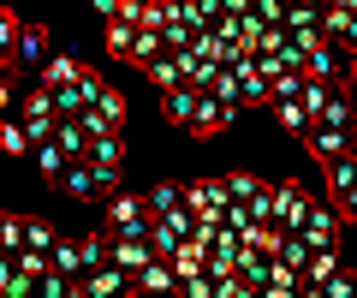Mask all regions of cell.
<instances>
[{"label": "cell", "mask_w": 357, "mask_h": 298, "mask_svg": "<svg viewBox=\"0 0 357 298\" xmlns=\"http://www.w3.org/2000/svg\"><path fill=\"white\" fill-rule=\"evenodd\" d=\"M107 239H149V209H143L137 191L107 197Z\"/></svg>", "instance_id": "obj_1"}, {"label": "cell", "mask_w": 357, "mask_h": 298, "mask_svg": "<svg viewBox=\"0 0 357 298\" xmlns=\"http://www.w3.org/2000/svg\"><path fill=\"white\" fill-rule=\"evenodd\" d=\"M268 203H274V215H268L274 227H286V233H304L310 203H316V197H310L298 179H286V185H268Z\"/></svg>", "instance_id": "obj_2"}, {"label": "cell", "mask_w": 357, "mask_h": 298, "mask_svg": "<svg viewBox=\"0 0 357 298\" xmlns=\"http://www.w3.org/2000/svg\"><path fill=\"white\" fill-rule=\"evenodd\" d=\"M340 233H345V221H340V209L328 203V197H316V203H310V221H304V245L310 251H340Z\"/></svg>", "instance_id": "obj_3"}, {"label": "cell", "mask_w": 357, "mask_h": 298, "mask_svg": "<svg viewBox=\"0 0 357 298\" xmlns=\"http://www.w3.org/2000/svg\"><path fill=\"white\" fill-rule=\"evenodd\" d=\"M18 126H24V137H30V149H36V143H48L54 137V119H60V114H54V102H48V90H30L24 96V102H18Z\"/></svg>", "instance_id": "obj_4"}, {"label": "cell", "mask_w": 357, "mask_h": 298, "mask_svg": "<svg viewBox=\"0 0 357 298\" xmlns=\"http://www.w3.org/2000/svg\"><path fill=\"white\" fill-rule=\"evenodd\" d=\"M232 119H238L232 107H220L208 90H197V102H191V119H185V126H191V137H220V131H227Z\"/></svg>", "instance_id": "obj_5"}, {"label": "cell", "mask_w": 357, "mask_h": 298, "mask_svg": "<svg viewBox=\"0 0 357 298\" xmlns=\"http://www.w3.org/2000/svg\"><path fill=\"white\" fill-rule=\"evenodd\" d=\"M340 78H345L340 42H316V48L304 54V84H340Z\"/></svg>", "instance_id": "obj_6"}, {"label": "cell", "mask_w": 357, "mask_h": 298, "mask_svg": "<svg viewBox=\"0 0 357 298\" xmlns=\"http://www.w3.org/2000/svg\"><path fill=\"white\" fill-rule=\"evenodd\" d=\"M185 209H191L197 221H220V209H227V185H220V179H191V185H185Z\"/></svg>", "instance_id": "obj_7"}, {"label": "cell", "mask_w": 357, "mask_h": 298, "mask_svg": "<svg viewBox=\"0 0 357 298\" xmlns=\"http://www.w3.org/2000/svg\"><path fill=\"white\" fill-rule=\"evenodd\" d=\"M84 161H89L96 173H119V161H126V143H119V131H89Z\"/></svg>", "instance_id": "obj_8"}, {"label": "cell", "mask_w": 357, "mask_h": 298, "mask_svg": "<svg viewBox=\"0 0 357 298\" xmlns=\"http://www.w3.org/2000/svg\"><path fill=\"white\" fill-rule=\"evenodd\" d=\"M48 269L60 274V281H84V239H54L48 245Z\"/></svg>", "instance_id": "obj_9"}, {"label": "cell", "mask_w": 357, "mask_h": 298, "mask_svg": "<svg viewBox=\"0 0 357 298\" xmlns=\"http://www.w3.org/2000/svg\"><path fill=\"white\" fill-rule=\"evenodd\" d=\"M77 286H84V298H126L131 292V274H119L114 262H107V269H89Z\"/></svg>", "instance_id": "obj_10"}, {"label": "cell", "mask_w": 357, "mask_h": 298, "mask_svg": "<svg viewBox=\"0 0 357 298\" xmlns=\"http://www.w3.org/2000/svg\"><path fill=\"white\" fill-rule=\"evenodd\" d=\"M131 292L137 298H167V292H178V281H173V269H167V262H143L137 269V281H131Z\"/></svg>", "instance_id": "obj_11"}, {"label": "cell", "mask_w": 357, "mask_h": 298, "mask_svg": "<svg viewBox=\"0 0 357 298\" xmlns=\"http://www.w3.org/2000/svg\"><path fill=\"white\" fill-rule=\"evenodd\" d=\"M77 72H84V60L77 54H54V60L36 66V90H60V84H77Z\"/></svg>", "instance_id": "obj_12"}, {"label": "cell", "mask_w": 357, "mask_h": 298, "mask_svg": "<svg viewBox=\"0 0 357 298\" xmlns=\"http://www.w3.org/2000/svg\"><path fill=\"white\" fill-rule=\"evenodd\" d=\"M345 143H351V137H345V131H333V126H310V131H304V149L321 161V167L345 156Z\"/></svg>", "instance_id": "obj_13"}, {"label": "cell", "mask_w": 357, "mask_h": 298, "mask_svg": "<svg viewBox=\"0 0 357 298\" xmlns=\"http://www.w3.org/2000/svg\"><path fill=\"white\" fill-rule=\"evenodd\" d=\"M203 257H208V239H178V251L167 257L173 281H191V274H203Z\"/></svg>", "instance_id": "obj_14"}, {"label": "cell", "mask_w": 357, "mask_h": 298, "mask_svg": "<svg viewBox=\"0 0 357 298\" xmlns=\"http://www.w3.org/2000/svg\"><path fill=\"white\" fill-rule=\"evenodd\" d=\"M107 262H114L119 274H131V281H137V269L149 262V245H143V239H107Z\"/></svg>", "instance_id": "obj_15"}, {"label": "cell", "mask_w": 357, "mask_h": 298, "mask_svg": "<svg viewBox=\"0 0 357 298\" xmlns=\"http://www.w3.org/2000/svg\"><path fill=\"white\" fill-rule=\"evenodd\" d=\"M178 203H185V185H178V179H161V185H149V191H143V209H149V221H167Z\"/></svg>", "instance_id": "obj_16"}, {"label": "cell", "mask_w": 357, "mask_h": 298, "mask_svg": "<svg viewBox=\"0 0 357 298\" xmlns=\"http://www.w3.org/2000/svg\"><path fill=\"white\" fill-rule=\"evenodd\" d=\"M321 173H328V191H321V197H328V203H333V209H340V203H345V197H351V191H357V167H351V161H345V156H340V161H328V167H321Z\"/></svg>", "instance_id": "obj_17"}, {"label": "cell", "mask_w": 357, "mask_h": 298, "mask_svg": "<svg viewBox=\"0 0 357 298\" xmlns=\"http://www.w3.org/2000/svg\"><path fill=\"white\" fill-rule=\"evenodd\" d=\"M143 78H149L155 84V90H178V84H185V60H178V54H161V60H149V66H143Z\"/></svg>", "instance_id": "obj_18"}, {"label": "cell", "mask_w": 357, "mask_h": 298, "mask_svg": "<svg viewBox=\"0 0 357 298\" xmlns=\"http://www.w3.org/2000/svg\"><path fill=\"white\" fill-rule=\"evenodd\" d=\"M54 143L66 149V161H84V149H89V131H84V119H54Z\"/></svg>", "instance_id": "obj_19"}, {"label": "cell", "mask_w": 357, "mask_h": 298, "mask_svg": "<svg viewBox=\"0 0 357 298\" xmlns=\"http://www.w3.org/2000/svg\"><path fill=\"white\" fill-rule=\"evenodd\" d=\"M244 245H250L256 257H280V245H286V227H274V221H256L250 233H244Z\"/></svg>", "instance_id": "obj_20"}, {"label": "cell", "mask_w": 357, "mask_h": 298, "mask_svg": "<svg viewBox=\"0 0 357 298\" xmlns=\"http://www.w3.org/2000/svg\"><path fill=\"white\" fill-rule=\"evenodd\" d=\"M227 203H256V197H268V179H256V173H227Z\"/></svg>", "instance_id": "obj_21"}, {"label": "cell", "mask_w": 357, "mask_h": 298, "mask_svg": "<svg viewBox=\"0 0 357 298\" xmlns=\"http://www.w3.org/2000/svg\"><path fill=\"white\" fill-rule=\"evenodd\" d=\"M13 60L18 66H42V60H48V36H42L36 24H24V30H18V54H13Z\"/></svg>", "instance_id": "obj_22"}, {"label": "cell", "mask_w": 357, "mask_h": 298, "mask_svg": "<svg viewBox=\"0 0 357 298\" xmlns=\"http://www.w3.org/2000/svg\"><path fill=\"white\" fill-rule=\"evenodd\" d=\"M333 274H340V251H310V262H304V286H328Z\"/></svg>", "instance_id": "obj_23"}, {"label": "cell", "mask_w": 357, "mask_h": 298, "mask_svg": "<svg viewBox=\"0 0 357 298\" xmlns=\"http://www.w3.org/2000/svg\"><path fill=\"white\" fill-rule=\"evenodd\" d=\"M48 102H54V114H60V119H77L89 107V96H84V84H60V90H48Z\"/></svg>", "instance_id": "obj_24"}, {"label": "cell", "mask_w": 357, "mask_h": 298, "mask_svg": "<svg viewBox=\"0 0 357 298\" xmlns=\"http://www.w3.org/2000/svg\"><path fill=\"white\" fill-rule=\"evenodd\" d=\"M191 102H197V90H191V84L167 90V96H161V114H167V126H185V119H191Z\"/></svg>", "instance_id": "obj_25"}, {"label": "cell", "mask_w": 357, "mask_h": 298, "mask_svg": "<svg viewBox=\"0 0 357 298\" xmlns=\"http://www.w3.org/2000/svg\"><path fill=\"white\" fill-rule=\"evenodd\" d=\"M60 185H66L72 197H96V167H89V161H66Z\"/></svg>", "instance_id": "obj_26"}, {"label": "cell", "mask_w": 357, "mask_h": 298, "mask_svg": "<svg viewBox=\"0 0 357 298\" xmlns=\"http://www.w3.org/2000/svg\"><path fill=\"white\" fill-rule=\"evenodd\" d=\"M30 156H36V173H42V179H60V173H66V149H60V143H36V149H30Z\"/></svg>", "instance_id": "obj_27"}, {"label": "cell", "mask_w": 357, "mask_h": 298, "mask_svg": "<svg viewBox=\"0 0 357 298\" xmlns=\"http://www.w3.org/2000/svg\"><path fill=\"white\" fill-rule=\"evenodd\" d=\"M131 42H137V24L107 18V54H114V60H131Z\"/></svg>", "instance_id": "obj_28"}, {"label": "cell", "mask_w": 357, "mask_h": 298, "mask_svg": "<svg viewBox=\"0 0 357 298\" xmlns=\"http://www.w3.org/2000/svg\"><path fill=\"white\" fill-rule=\"evenodd\" d=\"M161 54H167L161 30H137V42H131V66L143 72V66H149V60H161Z\"/></svg>", "instance_id": "obj_29"}, {"label": "cell", "mask_w": 357, "mask_h": 298, "mask_svg": "<svg viewBox=\"0 0 357 298\" xmlns=\"http://www.w3.org/2000/svg\"><path fill=\"white\" fill-rule=\"evenodd\" d=\"M143 245H149V257H155V262H167V257L178 251V233L167 227V221H149V239H143Z\"/></svg>", "instance_id": "obj_30"}, {"label": "cell", "mask_w": 357, "mask_h": 298, "mask_svg": "<svg viewBox=\"0 0 357 298\" xmlns=\"http://www.w3.org/2000/svg\"><path fill=\"white\" fill-rule=\"evenodd\" d=\"M0 156H30V137L13 114H0Z\"/></svg>", "instance_id": "obj_31"}, {"label": "cell", "mask_w": 357, "mask_h": 298, "mask_svg": "<svg viewBox=\"0 0 357 298\" xmlns=\"http://www.w3.org/2000/svg\"><path fill=\"white\" fill-rule=\"evenodd\" d=\"M18 30H24V18L13 13V6H0V60L13 66V54H18Z\"/></svg>", "instance_id": "obj_32"}, {"label": "cell", "mask_w": 357, "mask_h": 298, "mask_svg": "<svg viewBox=\"0 0 357 298\" xmlns=\"http://www.w3.org/2000/svg\"><path fill=\"white\" fill-rule=\"evenodd\" d=\"M268 107H274V119H280V126L292 131V137H304V131H310V114H304V102H268Z\"/></svg>", "instance_id": "obj_33"}, {"label": "cell", "mask_w": 357, "mask_h": 298, "mask_svg": "<svg viewBox=\"0 0 357 298\" xmlns=\"http://www.w3.org/2000/svg\"><path fill=\"white\" fill-rule=\"evenodd\" d=\"M0 251H6V257L24 251V215H0Z\"/></svg>", "instance_id": "obj_34"}, {"label": "cell", "mask_w": 357, "mask_h": 298, "mask_svg": "<svg viewBox=\"0 0 357 298\" xmlns=\"http://www.w3.org/2000/svg\"><path fill=\"white\" fill-rule=\"evenodd\" d=\"M298 96H304V72H280L268 84V102H298Z\"/></svg>", "instance_id": "obj_35"}, {"label": "cell", "mask_w": 357, "mask_h": 298, "mask_svg": "<svg viewBox=\"0 0 357 298\" xmlns=\"http://www.w3.org/2000/svg\"><path fill=\"white\" fill-rule=\"evenodd\" d=\"M13 262H18V274H24V281H30V286H36V281H42V274H54V269H48V251H18V257H13Z\"/></svg>", "instance_id": "obj_36"}, {"label": "cell", "mask_w": 357, "mask_h": 298, "mask_svg": "<svg viewBox=\"0 0 357 298\" xmlns=\"http://www.w3.org/2000/svg\"><path fill=\"white\" fill-rule=\"evenodd\" d=\"M274 262H286V269H298V274H304V262H310V245H304L298 233H286V245H280V257H274Z\"/></svg>", "instance_id": "obj_37"}, {"label": "cell", "mask_w": 357, "mask_h": 298, "mask_svg": "<svg viewBox=\"0 0 357 298\" xmlns=\"http://www.w3.org/2000/svg\"><path fill=\"white\" fill-rule=\"evenodd\" d=\"M250 18H256V24H286V0H250Z\"/></svg>", "instance_id": "obj_38"}, {"label": "cell", "mask_w": 357, "mask_h": 298, "mask_svg": "<svg viewBox=\"0 0 357 298\" xmlns=\"http://www.w3.org/2000/svg\"><path fill=\"white\" fill-rule=\"evenodd\" d=\"M54 245V227L48 221H24V251H48Z\"/></svg>", "instance_id": "obj_39"}, {"label": "cell", "mask_w": 357, "mask_h": 298, "mask_svg": "<svg viewBox=\"0 0 357 298\" xmlns=\"http://www.w3.org/2000/svg\"><path fill=\"white\" fill-rule=\"evenodd\" d=\"M178 298H215V281L208 274H191V281H178Z\"/></svg>", "instance_id": "obj_40"}, {"label": "cell", "mask_w": 357, "mask_h": 298, "mask_svg": "<svg viewBox=\"0 0 357 298\" xmlns=\"http://www.w3.org/2000/svg\"><path fill=\"white\" fill-rule=\"evenodd\" d=\"M321 292H328V298H357V274H345V269H340L328 286H321Z\"/></svg>", "instance_id": "obj_41"}, {"label": "cell", "mask_w": 357, "mask_h": 298, "mask_svg": "<svg viewBox=\"0 0 357 298\" xmlns=\"http://www.w3.org/2000/svg\"><path fill=\"white\" fill-rule=\"evenodd\" d=\"M167 227H173L178 239H191V233H197V215H191V209H185V203H178L173 215H167Z\"/></svg>", "instance_id": "obj_42"}, {"label": "cell", "mask_w": 357, "mask_h": 298, "mask_svg": "<svg viewBox=\"0 0 357 298\" xmlns=\"http://www.w3.org/2000/svg\"><path fill=\"white\" fill-rule=\"evenodd\" d=\"M13 281H18V262L6 257V251H0V292H6V286H13Z\"/></svg>", "instance_id": "obj_43"}, {"label": "cell", "mask_w": 357, "mask_h": 298, "mask_svg": "<svg viewBox=\"0 0 357 298\" xmlns=\"http://www.w3.org/2000/svg\"><path fill=\"white\" fill-rule=\"evenodd\" d=\"M119 191V173H96V197H114Z\"/></svg>", "instance_id": "obj_44"}, {"label": "cell", "mask_w": 357, "mask_h": 298, "mask_svg": "<svg viewBox=\"0 0 357 298\" xmlns=\"http://www.w3.org/2000/svg\"><path fill=\"white\" fill-rule=\"evenodd\" d=\"M340 90H345V96L357 102V60H345V78H340Z\"/></svg>", "instance_id": "obj_45"}, {"label": "cell", "mask_w": 357, "mask_h": 298, "mask_svg": "<svg viewBox=\"0 0 357 298\" xmlns=\"http://www.w3.org/2000/svg\"><path fill=\"white\" fill-rule=\"evenodd\" d=\"M13 107L18 102H13V78H6V84H0V114H13Z\"/></svg>", "instance_id": "obj_46"}, {"label": "cell", "mask_w": 357, "mask_h": 298, "mask_svg": "<svg viewBox=\"0 0 357 298\" xmlns=\"http://www.w3.org/2000/svg\"><path fill=\"white\" fill-rule=\"evenodd\" d=\"M220 13H232V18H244V13H250V0H220Z\"/></svg>", "instance_id": "obj_47"}, {"label": "cell", "mask_w": 357, "mask_h": 298, "mask_svg": "<svg viewBox=\"0 0 357 298\" xmlns=\"http://www.w3.org/2000/svg\"><path fill=\"white\" fill-rule=\"evenodd\" d=\"M328 13H357V0H321Z\"/></svg>", "instance_id": "obj_48"}, {"label": "cell", "mask_w": 357, "mask_h": 298, "mask_svg": "<svg viewBox=\"0 0 357 298\" xmlns=\"http://www.w3.org/2000/svg\"><path fill=\"white\" fill-rule=\"evenodd\" d=\"M89 6H96L102 18H114V6H119V0H89Z\"/></svg>", "instance_id": "obj_49"}, {"label": "cell", "mask_w": 357, "mask_h": 298, "mask_svg": "<svg viewBox=\"0 0 357 298\" xmlns=\"http://www.w3.org/2000/svg\"><path fill=\"white\" fill-rule=\"evenodd\" d=\"M345 137H351V131H345ZM345 161H351V167H357V137H351V143H345Z\"/></svg>", "instance_id": "obj_50"}, {"label": "cell", "mask_w": 357, "mask_h": 298, "mask_svg": "<svg viewBox=\"0 0 357 298\" xmlns=\"http://www.w3.org/2000/svg\"><path fill=\"white\" fill-rule=\"evenodd\" d=\"M345 131H351V137H357V102H351V119H345Z\"/></svg>", "instance_id": "obj_51"}, {"label": "cell", "mask_w": 357, "mask_h": 298, "mask_svg": "<svg viewBox=\"0 0 357 298\" xmlns=\"http://www.w3.org/2000/svg\"><path fill=\"white\" fill-rule=\"evenodd\" d=\"M66 298H84V286H72V292H66Z\"/></svg>", "instance_id": "obj_52"}, {"label": "cell", "mask_w": 357, "mask_h": 298, "mask_svg": "<svg viewBox=\"0 0 357 298\" xmlns=\"http://www.w3.org/2000/svg\"><path fill=\"white\" fill-rule=\"evenodd\" d=\"M0 84H6V60H0Z\"/></svg>", "instance_id": "obj_53"}, {"label": "cell", "mask_w": 357, "mask_h": 298, "mask_svg": "<svg viewBox=\"0 0 357 298\" xmlns=\"http://www.w3.org/2000/svg\"><path fill=\"white\" fill-rule=\"evenodd\" d=\"M167 298H178V292H167Z\"/></svg>", "instance_id": "obj_54"}, {"label": "cell", "mask_w": 357, "mask_h": 298, "mask_svg": "<svg viewBox=\"0 0 357 298\" xmlns=\"http://www.w3.org/2000/svg\"><path fill=\"white\" fill-rule=\"evenodd\" d=\"M126 298H137V292H126Z\"/></svg>", "instance_id": "obj_55"}]
</instances>
